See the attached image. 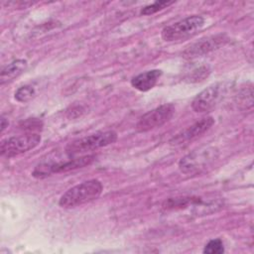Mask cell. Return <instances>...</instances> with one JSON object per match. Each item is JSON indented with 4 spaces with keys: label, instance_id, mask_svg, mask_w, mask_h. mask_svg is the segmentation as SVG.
<instances>
[{
    "label": "cell",
    "instance_id": "6da1fadb",
    "mask_svg": "<svg viewBox=\"0 0 254 254\" xmlns=\"http://www.w3.org/2000/svg\"><path fill=\"white\" fill-rule=\"evenodd\" d=\"M100 181L92 179L68 189L60 198L59 204L64 208H71L96 199L102 192Z\"/></svg>",
    "mask_w": 254,
    "mask_h": 254
},
{
    "label": "cell",
    "instance_id": "7a4b0ae2",
    "mask_svg": "<svg viewBox=\"0 0 254 254\" xmlns=\"http://www.w3.org/2000/svg\"><path fill=\"white\" fill-rule=\"evenodd\" d=\"M218 156L219 151L216 147H200L183 157L179 162V169L184 174H194L209 167Z\"/></svg>",
    "mask_w": 254,
    "mask_h": 254
},
{
    "label": "cell",
    "instance_id": "3957f363",
    "mask_svg": "<svg viewBox=\"0 0 254 254\" xmlns=\"http://www.w3.org/2000/svg\"><path fill=\"white\" fill-rule=\"evenodd\" d=\"M204 19L201 16L192 15L176 23L166 26L161 33L162 39L166 42H176L192 37L201 30Z\"/></svg>",
    "mask_w": 254,
    "mask_h": 254
},
{
    "label": "cell",
    "instance_id": "277c9868",
    "mask_svg": "<svg viewBox=\"0 0 254 254\" xmlns=\"http://www.w3.org/2000/svg\"><path fill=\"white\" fill-rule=\"evenodd\" d=\"M116 140L117 133L115 131L109 130L104 132H97L95 134H91L89 136H85L70 142L66 146L65 152L70 156H74L108 146L113 144Z\"/></svg>",
    "mask_w": 254,
    "mask_h": 254
},
{
    "label": "cell",
    "instance_id": "5b68a950",
    "mask_svg": "<svg viewBox=\"0 0 254 254\" xmlns=\"http://www.w3.org/2000/svg\"><path fill=\"white\" fill-rule=\"evenodd\" d=\"M41 142V136L36 133H29L20 136L7 138L1 142L0 152L3 157L11 158L24 154L36 148Z\"/></svg>",
    "mask_w": 254,
    "mask_h": 254
},
{
    "label": "cell",
    "instance_id": "8992f818",
    "mask_svg": "<svg viewBox=\"0 0 254 254\" xmlns=\"http://www.w3.org/2000/svg\"><path fill=\"white\" fill-rule=\"evenodd\" d=\"M227 87L228 86L222 82L209 85L193 98L191 103L192 109L198 113L210 111L223 99Z\"/></svg>",
    "mask_w": 254,
    "mask_h": 254
},
{
    "label": "cell",
    "instance_id": "52a82bcc",
    "mask_svg": "<svg viewBox=\"0 0 254 254\" xmlns=\"http://www.w3.org/2000/svg\"><path fill=\"white\" fill-rule=\"evenodd\" d=\"M174 113L175 106L172 103L162 104L141 116L136 124V129L139 132H147L161 127L173 117Z\"/></svg>",
    "mask_w": 254,
    "mask_h": 254
},
{
    "label": "cell",
    "instance_id": "ba28073f",
    "mask_svg": "<svg viewBox=\"0 0 254 254\" xmlns=\"http://www.w3.org/2000/svg\"><path fill=\"white\" fill-rule=\"evenodd\" d=\"M94 159L95 156L88 155L80 158H74L66 162H59L56 164H41L34 170L33 176L37 178H42L44 176H48L54 173H63L75 170L78 168H83L85 166L90 165Z\"/></svg>",
    "mask_w": 254,
    "mask_h": 254
},
{
    "label": "cell",
    "instance_id": "9c48e42d",
    "mask_svg": "<svg viewBox=\"0 0 254 254\" xmlns=\"http://www.w3.org/2000/svg\"><path fill=\"white\" fill-rule=\"evenodd\" d=\"M226 38L224 35H216L207 37L205 39H201L200 41L190 46L183 53L184 58L186 59H194L197 57H201L205 54H208L216 49H218L221 45L226 42Z\"/></svg>",
    "mask_w": 254,
    "mask_h": 254
},
{
    "label": "cell",
    "instance_id": "30bf717a",
    "mask_svg": "<svg viewBox=\"0 0 254 254\" xmlns=\"http://www.w3.org/2000/svg\"><path fill=\"white\" fill-rule=\"evenodd\" d=\"M214 123V119L210 116L204 117L201 120L193 123L190 127H188L186 130L182 131L181 133L177 134L170 143L172 145L178 146V145H184L189 143L190 141H192L202 135L204 132H206Z\"/></svg>",
    "mask_w": 254,
    "mask_h": 254
},
{
    "label": "cell",
    "instance_id": "8fae6325",
    "mask_svg": "<svg viewBox=\"0 0 254 254\" xmlns=\"http://www.w3.org/2000/svg\"><path fill=\"white\" fill-rule=\"evenodd\" d=\"M161 75H162L161 69L147 70L145 72L135 75L131 79V84L137 90L145 92L152 89L157 84Z\"/></svg>",
    "mask_w": 254,
    "mask_h": 254
},
{
    "label": "cell",
    "instance_id": "7c38bea8",
    "mask_svg": "<svg viewBox=\"0 0 254 254\" xmlns=\"http://www.w3.org/2000/svg\"><path fill=\"white\" fill-rule=\"evenodd\" d=\"M28 66L26 60H16L9 64H7L1 71L0 83L4 84L10 80H13L15 77L19 76Z\"/></svg>",
    "mask_w": 254,
    "mask_h": 254
},
{
    "label": "cell",
    "instance_id": "4fadbf2b",
    "mask_svg": "<svg viewBox=\"0 0 254 254\" xmlns=\"http://www.w3.org/2000/svg\"><path fill=\"white\" fill-rule=\"evenodd\" d=\"M210 73V68L207 64H192L185 71V80L188 82H198L203 80Z\"/></svg>",
    "mask_w": 254,
    "mask_h": 254
},
{
    "label": "cell",
    "instance_id": "5bb4252c",
    "mask_svg": "<svg viewBox=\"0 0 254 254\" xmlns=\"http://www.w3.org/2000/svg\"><path fill=\"white\" fill-rule=\"evenodd\" d=\"M35 95H36V91L33 86L23 85L16 90L14 97L19 102H27L31 100Z\"/></svg>",
    "mask_w": 254,
    "mask_h": 254
},
{
    "label": "cell",
    "instance_id": "9a60e30c",
    "mask_svg": "<svg viewBox=\"0 0 254 254\" xmlns=\"http://www.w3.org/2000/svg\"><path fill=\"white\" fill-rule=\"evenodd\" d=\"M173 3H174V1H156L153 4L145 6L141 10V14L142 15H152L158 11L163 10L164 8H167L168 6L172 5Z\"/></svg>",
    "mask_w": 254,
    "mask_h": 254
},
{
    "label": "cell",
    "instance_id": "2e32d148",
    "mask_svg": "<svg viewBox=\"0 0 254 254\" xmlns=\"http://www.w3.org/2000/svg\"><path fill=\"white\" fill-rule=\"evenodd\" d=\"M223 252H224V246L222 241L219 238L208 241L203 248V253H206V254H221Z\"/></svg>",
    "mask_w": 254,
    "mask_h": 254
},
{
    "label": "cell",
    "instance_id": "e0dca14e",
    "mask_svg": "<svg viewBox=\"0 0 254 254\" xmlns=\"http://www.w3.org/2000/svg\"><path fill=\"white\" fill-rule=\"evenodd\" d=\"M6 127H8V121H6V119L2 116L1 117V132H3Z\"/></svg>",
    "mask_w": 254,
    "mask_h": 254
}]
</instances>
